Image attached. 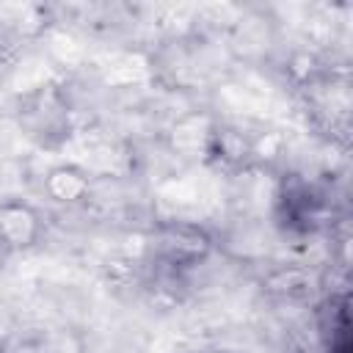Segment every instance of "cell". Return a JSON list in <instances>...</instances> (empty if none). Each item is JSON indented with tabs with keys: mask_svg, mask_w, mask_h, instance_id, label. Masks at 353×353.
Instances as JSON below:
<instances>
[{
	"mask_svg": "<svg viewBox=\"0 0 353 353\" xmlns=\"http://www.w3.org/2000/svg\"><path fill=\"white\" fill-rule=\"evenodd\" d=\"M47 223L44 212L19 196H6L0 199V254L14 256V254H28L44 240Z\"/></svg>",
	"mask_w": 353,
	"mask_h": 353,
	"instance_id": "cell-1",
	"label": "cell"
},
{
	"mask_svg": "<svg viewBox=\"0 0 353 353\" xmlns=\"http://www.w3.org/2000/svg\"><path fill=\"white\" fill-rule=\"evenodd\" d=\"M154 251L176 268L199 265L212 251V237L204 226L190 221H168L154 232Z\"/></svg>",
	"mask_w": 353,
	"mask_h": 353,
	"instance_id": "cell-2",
	"label": "cell"
},
{
	"mask_svg": "<svg viewBox=\"0 0 353 353\" xmlns=\"http://www.w3.org/2000/svg\"><path fill=\"white\" fill-rule=\"evenodd\" d=\"M91 188H94L91 174L77 163H58V165L47 168L44 179H41V190H44L47 201L61 204V207H77V204L88 201Z\"/></svg>",
	"mask_w": 353,
	"mask_h": 353,
	"instance_id": "cell-3",
	"label": "cell"
},
{
	"mask_svg": "<svg viewBox=\"0 0 353 353\" xmlns=\"http://www.w3.org/2000/svg\"><path fill=\"white\" fill-rule=\"evenodd\" d=\"M201 152L221 168H240V165H245V160L254 157V143L237 127L218 124V127H210Z\"/></svg>",
	"mask_w": 353,
	"mask_h": 353,
	"instance_id": "cell-4",
	"label": "cell"
},
{
	"mask_svg": "<svg viewBox=\"0 0 353 353\" xmlns=\"http://www.w3.org/2000/svg\"><path fill=\"white\" fill-rule=\"evenodd\" d=\"M262 290L279 301H306L314 292V276L306 268H276L273 273L265 276Z\"/></svg>",
	"mask_w": 353,
	"mask_h": 353,
	"instance_id": "cell-5",
	"label": "cell"
},
{
	"mask_svg": "<svg viewBox=\"0 0 353 353\" xmlns=\"http://www.w3.org/2000/svg\"><path fill=\"white\" fill-rule=\"evenodd\" d=\"M325 353H350V334H347V320H342L339 325H334V328H331V342H328Z\"/></svg>",
	"mask_w": 353,
	"mask_h": 353,
	"instance_id": "cell-6",
	"label": "cell"
}]
</instances>
